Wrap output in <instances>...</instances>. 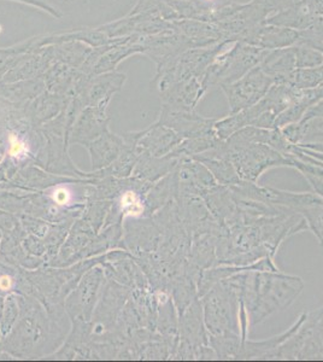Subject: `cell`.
<instances>
[{
    "label": "cell",
    "instance_id": "12",
    "mask_svg": "<svg viewBox=\"0 0 323 362\" xmlns=\"http://www.w3.org/2000/svg\"><path fill=\"white\" fill-rule=\"evenodd\" d=\"M292 168L297 169L302 173L305 180L310 184L316 194L323 198V162L304 153L295 145L290 153Z\"/></svg>",
    "mask_w": 323,
    "mask_h": 362
},
{
    "label": "cell",
    "instance_id": "18",
    "mask_svg": "<svg viewBox=\"0 0 323 362\" xmlns=\"http://www.w3.org/2000/svg\"><path fill=\"white\" fill-rule=\"evenodd\" d=\"M298 146V145H297ZM304 153H307L309 156L314 157L316 160H322L323 162V153H316V151H312V150H309V148H302V146H298Z\"/></svg>",
    "mask_w": 323,
    "mask_h": 362
},
{
    "label": "cell",
    "instance_id": "13",
    "mask_svg": "<svg viewBox=\"0 0 323 362\" xmlns=\"http://www.w3.org/2000/svg\"><path fill=\"white\" fill-rule=\"evenodd\" d=\"M298 214L305 220L307 230H310L323 245V203L302 208L298 210Z\"/></svg>",
    "mask_w": 323,
    "mask_h": 362
},
{
    "label": "cell",
    "instance_id": "2",
    "mask_svg": "<svg viewBox=\"0 0 323 362\" xmlns=\"http://www.w3.org/2000/svg\"><path fill=\"white\" fill-rule=\"evenodd\" d=\"M225 141L228 160L232 162L242 180L257 182L266 170L278 167L292 168V157L283 156L269 145L261 143H232Z\"/></svg>",
    "mask_w": 323,
    "mask_h": 362
},
{
    "label": "cell",
    "instance_id": "5",
    "mask_svg": "<svg viewBox=\"0 0 323 362\" xmlns=\"http://www.w3.org/2000/svg\"><path fill=\"white\" fill-rule=\"evenodd\" d=\"M266 52L268 49L237 42L227 54L225 66L218 76L217 85L220 86L225 83H232L242 78L249 70L254 69V66H259Z\"/></svg>",
    "mask_w": 323,
    "mask_h": 362
},
{
    "label": "cell",
    "instance_id": "6",
    "mask_svg": "<svg viewBox=\"0 0 323 362\" xmlns=\"http://www.w3.org/2000/svg\"><path fill=\"white\" fill-rule=\"evenodd\" d=\"M160 122L186 139L216 134L215 131L216 119L203 117L198 115L196 110L179 112V110H170L163 107Z\"/></svg>",
    "mask_w": 323,
    "mask_h": 362
},
{
    "label": "cell",
    "instance_id": "17",
    "mask_svg": "<svg viewBox=\"0 0 323 362\" xmlns=\"http://www.w3.org/2000/svg\"><path fill=\"white\" fill-rule=\"evenodd\" d=\"M54 199L61 204H66L69 201L68 199V191L64 189H58V191H56V194H54Z\"/></svg>",
    "mask_w": 323,
    "mask_h": 362
},
{
    "label": "cell",
    "instance_id": "4",
    "mask_svg": "<svg viewBox=\"0 0 323 362\" xmlns=\"http://www.w3.org/2000/svg\"><path fill=\"white\" fill-rule=\"evenodd\" d=\"M273 85V78L257 66L237 81L220 85V88L228 100L230 114H234L258 103Z\"/></svg>",
    "mask_w": 323,
    "mask_h": 362
},
{
    "label": "cell",
    "instance_id": "8",
    "mask_svg": "<svg viewBox=\"0 0 323 362\" xmlns=\"http://www.w3.org/2000/svg\"><path fill=\"white\" fill-rule=\"evenodd\" d=\"M299 40L300 30L264 23L256 29L247 44L264 49H276L297 45Z\"/></svg>",
    "mask_w": 323,
    "mask_h": 362
},
{
    "label": "cell",
    "instance_id": "16",
    "mask_svg": "<svg viewBox=\"0 0 323 362\" xmlns=\"http://www.w3.org/2000/svg\"><path fill=\"white\" fill-rule=\"evenodd\" d=\"M298 146L309 148V150H312V151H316V153H323V141H309V143L299 144Z\"/></svg>",
    "mask_w": 323,
    "mask_h": 362
},
{
    "label": "cell",
    "instance_id": "14",
    "mask_svg": "<svg viewBox=\"0 0 323 362\" xmlns=\"http://www.w3.org/2000/svg\"><path fill=\"white\" fill-rule=\"evenodd\" d=\"M295 54V66L297 69H309L319 68L323 64V54L305 44L293 46Z\"/></svg>",
    "mask_w": 323,
    "mask_h": 362
},
{
    "label": "cell",
    "instance_id": "10",
    "mask_svg": "<svg viewBox=\"0 0 323 362\" xmlns=\"http://www.w3.org/2000/svg\"><path fill=\"white\" fill-rule=\"evenodd\" d=\"M307 313L302 314L298 317V320L295 321L290 329L283 332V334L269 338V339L259 341H247L246 339L245 341H242L240 349H239L237 358H266V355L273 353L274 350L278 349V346H283L285 341H288L298 331L299 327L303 325L304 321L307 320Z\"/></svg>",
    "mask_w": 323,
    "mask_h": 362
},
{
    "label": "cell",
    "instance_id": "11",
    "mask_svg": "<svg viewBox=\"0 0 323 362\" xmlns=\"http://www.w3.org/2000/svg\"><path fill=\"white\" fill-rule=\"evenodd\" d=\"M180 175L186 194L205 196L217 186L216 179L209 169L196 160L184 163Z\"/></svg>",
    "mask_w": 323,
    "mask_h": 362
},
{
    "label": "cell",
    "instance_id": "7",
    "mask_svg": "<svg viewBox=\"0 0 323 362\" xmlns=\"http://www.w3.org/2000/svg\"><path fill=\"white\" fill-rule=\"evenodd\" d=\"M206 93L201 78H191L174 83L162 92L164 107L179 112H194Z\"/></svg>",
    "mask_w": 323,
    "mask_h": 362
},
{
    "label": "cell",
    "instance_id": "9",
    "mask_svg": "<svg viewBox=\"0 0 323 362\" xmlns=\"http://www.w3.org/2000/svg\"><path fill=\"white\" fill-rule=\"evenodd\" d=\"M259 66L268 76L273 78L274 83H288L290 75L297 69L293 46L268 49Z\"/></svg>",
    "mask_w": 323,
    "mask_h": 362
},
{
    "label": "cell",
    "instance_id": "15",
    "mask_svg": "<svg viewBox=\"0 0 323 362\" xmlns=\"http://www.w3.org/2000/svg\"><path fill=\"white\" fill-rule=\"evenodd\" d=\"M252 1L261 8V11L266 15V18H269L275 13L297 4L299 0H252Z\"/></svg>",
    "mask_w": 323,
    "mask_h": 362
},
{
    "label": "cell",
    "instance_id": "3",
    "mask_svg": "<svg viewBox=\"0 0 323 362\" xmlns=\"http://www.w3.org/2000/svg\"><path fill=\"white\" fill-rule=\"evenodd\" d=\"M204 321L210 336H229L237 334V321L234 314L239 302L237 293L225 281H218L213 285L208 293L203 295Z\"/></svg>",
    "mask_w": 323,
    "mask_h": 362
},
{
    "label": "cell",
    "instance_id": "1",
    "mask_svg": "<svg viewBox=\"0 0 323 362\" xmlns=\"http://www.w3.org/2000/svg\"><path fill=\"white\" fill-rule=\"evenodd\" d=\"M223 280L245 305L252 324H259L275 312L287 308L304 288L302 278L280 271L240 272Z\"/></svg>",
    "mask_w": 323,
    "mask_h": 362
}]
</instances>
